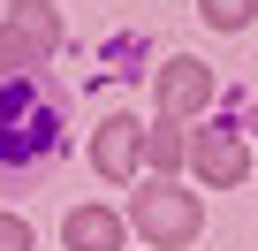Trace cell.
I'll list each match as a JSON object with an SVG mask.
<instances>
[{"mask_svg":"<svg viewBox=\"0 0 258 251\" xmlns=\"http://www.w3.org/2000/svg\"><path fill=\"white\" fill-rule=\"evenodd\" d=\"M46 153H53V107L23 76H8V84H0V160H8V168H31Z\"/></svg>","mask_w":258,"mask_h":251,"instance_id":"1","label":"cell"},{"mask_svg":"<svg viewBox=\"0 0 258 251\" xmlns=\"http://www.w3.org/2000/svg\"><path fill=\"white\" fill-rule=\"evenodd\" d=\"M198 221H205V213H198V198H190V190H167V183H160V190H137V228H145L160 251L190 243V236H198Z\"/></svg>","mask_w":258,"mask_h":251,"instance_id":"2","label":"cell"},{"mask_svg":"<svg viewBox=\"0 0 258 251\" xmlns=\"http://www.w3.org/2000/svg\"><path fill=\"white\" fill-rule=\"evenodd\" d=\"M205 99H213V69H205V61L182 54V61L160 69V122H182V114H198Z\"/></svg>","mask_w":258,"mask_h":251,"instance_id":"3","label":"cell"},{"mask_svg":"<svg viewBox=\"0 0 258 251\" xmlns=\"http://www.w3.org/2000/svg\"><path fill=\"white\" fill-rule=\"evenodd\" d=\"M137 153H145V130H137L129 114H106L99 137H91V168H99L106 183H121L129 168H137Z\"/></svg>","mask_w":258,"mask_h":251,"instance_id":"4","label":"cell"},{"mask_svg":"<svg viewBox=\"0 0 258 251\" xmlns=\"http://www.w3.org/2000/svg\"><path fill=\"white\" fill-rule=\"evenodd\" d=\"M190 160H198V175L213 183V190H228V183H243V168H250V153L228 137V130H205L198 145H190Z\"/></svg>","mask_w":258,"mask_h":251,"instance_id":"5","label":"cell"},{"mask_svg":"<svg viewBox=\"0 0 258 251\" xmlns=\"http://www.w3.org/2000/svg\"><path fill=\"white\" fill-rule=\"evenodd\" d=\"M61 236H69V251H121V213H106V206H76Z\"/></svg>","mask_w":258,"mask_h":251,"instance_id":"6","label":"cell"},{"mask_svg":"<svg viewBox=\"0 0 258 251\" xmlns=\"http://www.w3.org/2000/svg\"><path fill=\"white\" fill-rule=\"evenodd\" d=\"M8 31H16V38H23V46H31L38 61H46V54L61 46V16L46 8V0H16V8H8Z\"/></svg>","mask_w":258,"mask_h":251,"instance_id":"7","label":"cell"},{"mask_svg":"<svg viewBox=\"0 0 258 251\" xmlns=\"http://www.w3.org/2000/svg\"><path fill=\"white\" fill-rule=\"evenodd\" d=\"M145 153H152V168H160V175H175V160H182V137H175V122L145 130Z\"/></svg>","mask_w":258,"mask_h":251,"instance_id":"8","label":"cell"},{"mask_svg":"<svg viewBox=\"0 0 258 251\" xmlns=\"http://www.w3.org/2000/svg\"><path fill=\"white\" fill-rule=\"evenodd\" d=\"M31 61H38V54H31V46H23L16 31H0V84H8V76H23Z\"/></svg>","mask_w":258,"mask_h":251,"instance_id":"9","label":"cell"},{"mask_svg":"<svg viewBox=\"0 0 258 251\" xmlns=\"http://www.w3.org/2000/svg\"><path fill=\"white\" fill-rule=\"evenodd\" d=\"M205 23L213 31H243L250 23V0H205Z\"/></svg>","mask_w":258,"mask_h":251,"instance_id":"10","label":"cell"},{"mask_svg":"<svg viewBox=\"0 0 258 251\" xmlns=\"http://www.w3.org/2000/svg\"><path fill=\"white\" fill-rule=\"evenodd\" d=\"M0 251H31V228H23L16 213H8V221H0Z\"/></svg>","mask_w":258,"mask_h":251,"instance_id":"11","label":"cell"}]
</instances>
